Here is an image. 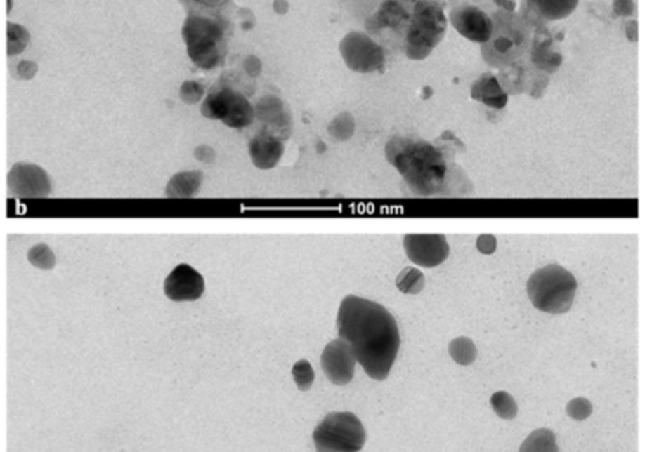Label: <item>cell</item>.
Masks as SVG:
<instances>
[{"mask_svg": "<svg viewBox=\"0 0 671 452\" xmlns=\"http://www.w3.org/2000/svg\"><path fill=\"white\" fill-rule=\"evenodd\" d=\"M519 452H559L556 437L549 429L535 430L522 443Z\"/></svg>", "mask_w": 671, "mask_h": 452, "instance_id": "44dd1931", "label": "cell"}, {"mask_svg": "<svg viewBox=\"0 0 671 452\" xmlns=\"http://www.w3.org/2000/svg\"><path fill=\"white\" fill-rule=\"evenodd\" d=\"M205 118L221 121L230 128H245L254 121V106L240 91L237 73L226 72L212 86L202 105Z\"/></svg>", "mask_w": 671, "mask_h": 452, "instance_id": "52a82bcc", "label": "cell"}, {"mask_svg": "<svg viewBox=\"0 0 671 452\" xmlns=\"http://www.w3.org/2000/svg\"><path fill=\"white\" fill-rule=\"evenodd\" d=\"M493 34L481 44L482 56L490 67L503 69L519 61L531 46V19L515 12L495 10L491 15Z\"/></svg>", "mask_w": 671, "mask_h": 452, "instance_id": "5b68a950", "label": "cell"}, {"mask_svg": "<svg viewBox=\"0 0 671 452\" xmlns=\"http://www.w3.org/2000/svg\"><path fill=\"white\" fill-rule=\"evenodd\" d=\"M579 0H528V7L534 15L547 22L566 19L576 10Z\"/></svg>", "mask_w": 671, "mask_h": 452, "instance_id": "ffe728a7", "label": "cell"}, {"mask_svg": "<svg viewBox=\"0 0 671 452\" xmlns=\"http://www.w3.org/2000/svg\"><path fill=\"white\" fill-rule=\"evenodd\" d=\"M10 32H8V51H10V55H18L24 49V46H27L28 43V34L25 32L23 27L20 25H11L10 24Z\"/></svg>", "mask_w": 671, "mask_h": 452, "instance_id": "f1b7e54d", "label": "cell"}, {"mask_svg": "<svg viewBox=\"0 0 671 452\" xmlns=\"http://www.w3.org/2000/svg\"><path fill=\"white\" fill-rule=\"evenodd\" d=\"M27 260L40 270H52L56 266V255L46 244H37L28 250Z\"/></svg>", "mask_w": 671, "mask_h": 452, "instance_id": "d4e9b609", "label": "cell"}, {"mask_svg": "<svg viewBox=\"0 0 671 452\" xmlns=\"http://www.w3.org/2000/svg\"><path fill=\"white\" fill-rule=\"evenodd\" d=\"M592 411H593V407H592L591 402L584 397L573 398V399L569 401L568 405H567V414L571 418L575 419L578 422L589 418Z\"/></svg>", "mask_w": 671, "mask_h": 452, "instance_id": "83f0119b", "label": "cell"}, {"mask_svg": "<svg viewBox=\"0 0 671 452\" xmlns=\"http://www.w3.org/2000/svg\"><path fill=\"white\" fill-rule=\"evenodd\" d=\"M229 20L220 11H190L183 27L188 56L197 68L220 67L228 51Z\"/></svg>", "mask_w": 671, "mask_h": 452, "instance_id": "277c9868", "label": "cell"}, {"mask_svg": "<svg viewBox=\"0 0 671 452\" xmlns=\"http://www.w3.org/2000/svg\"><path fill=\"white\" fill-rule=\"evenodd\" d=\"M441 0H384L367 20V31L410 60L431 55L446 34Z\"/></svg>", "mask_w": 671, "mask_h": 452, "instance_id": "7a4b0ae2", "label": "cell"}, {"mask_svg": "<svg viewBox=\"0 0 671 452\" xmlns=\"http://www.w3.org/2000/svg\"><path fill=\"white\" fill-rule=\"evenodd\" d=\"M263 125V130L282 140L292 134V115L284 102L275 95H265L254 106V119Z\"/></svg>", "mask_w": 671, "mask_h": 452, "instance_id": "5bb4252c", "label": "cell"}, {"mask_svg": "<svg viewBox=\"0 0 671 452\" xmlns=\"http://www.w3.org/2000/svg\"><path fill=\"white\" fill-rule=\"evenodd\" d=\"M329 134L332 139L338 142H347L351 139L355 131V122H353V115L348 113H343L338 115L335 119L331 121L329 125Z\"/></svg>", "mask_w": 671, "mask_h": 452, "instance_id": "484cf974", "label": "cell"}, {"mask_svg": "<svg viewBox=\"0 0 671 452\" xmlns=\"http://www.w3.org/2000/svg\"><path fill=\"white\" fill-rule=\"evenodd\" d=\"M554 37L547 29L538 28L531 40V56L530 61L533 67L547 74H552L558 70L563 62L561 55L554 51Z\"/></svg>", "mask_w": 671, "mask_h": 452, "instance_id": "2e32d148", "label": "cell"}, {"mask_svg": "<svg viewBox=\"0 0 671 452\" xmlns=\"http://www.w3.org/2000/svg\"><path fill=\"white\" fill-rule=\"evenodd\" d=\"M252 163L260 170H272L284 155V140L266 130H260L249 142Z\"/></svg>", "mask_w": 671, "mask_h": 452, "instance_id": "9a60e30c", "label": "cell"}, {"mask_svg": "<svg viewBox=\"0 0 671 452\" xmlns=\"http://www.w3.org/2000/svg\"><path fill=\"white\" fill-rule=\"evenodd\" d=\"M477 249L479 253L490 255L497 250V238L491 234H482L477 239Z\"/></svg>", "mask_w": 671, "mask_h": 452, "instance_id": "1f68e13d", "label": "cell"}, {"mask_svg": "<svg viewBox=\"0 0 671 452\" xmlns=\"http://www.w3.org/2000/svg\"><path fill=\"white\" fill-rule=\"evenodd\" d=\"M403 245L408 258L426 269L443 265L450 253L444 234H407Z\"/></svg>", "mask_w": 671, "mask_h": 452, "instance_id": "30bf717a", "label": "cell"}, {"mask_svg": "<svg viewBox=\"0 0 671 452\" xmlns=\"http://www.w3.org/2000/svg\"><path fill=\"white\" fill-rule=\"evenodd\" d=\"M471 98L474 101L482 102L488 107L502 110L509 102V95L502 89L497 76L491 73H485L473 84Z\"/></svg>", "mask_w": 671, "mask_h": 452, "instance_id": "e0dca14e", "label": "cell"}, {"mask_svg": "<svg viewBox=\"0 0 671 452\" xmlns=\"http://www.w3.org/2000/svg\"><path fill=\"white\" fill-rule=\"evenodd\" d=\"M500 10L507 12H515L516 0H493Z\"/></svg>", "mask_w": 671, "mask_h": 452, "instance_id": "d590c367", "label": "cell"}, {"mask_svg": "<svg viewBox=\"0 0 671 452\" xmlns=\"http://www.w3.org/2000/svg\"><path fill=\"white\" fill-rule=\"evenodd\" d=\"M613 10L620 16H630L634 13V1L633 0H615Z\"/></svg>", "mask_w": 671, "mask_h": 452, "instance_id": "836d02e7", "label": "cell"}, {"mask_svg": "<svg viewBox=\"0 0 671 452\" xmlns=\"http://www.w3.org/2000/svg\"><path fill=\"white\" fill-rule=\"evenodd\" d=\"M638 25L636 20H630L626 23V37L632 41V43H636L638 39L637 34Z\"/></svg>", "mask_w": 671, "mask_h": 452, "instance_id": "e575fe53", "label": "cell"}, {"mask_svg": "<svg viewBox=\"0 0 671 452\" xmlns=\"http://www.w3.org/2000/svg\"><path fill=\"white\" fill-rule=\"evenodd\" d=\"M195 158L197 159L199 161L202 163H205V164H209V163H214L215 159H216V152L215 149L207 145H200L197 147L195 148L194 151Z\"/></svg>", "mask_w": 671, "mask_h": 452, "instance_id": "d6a6232c", "label": "cell"}, {"mask_svg": "<svg viewBox=\"0 0 671 452\" xmlns=\"http://www.w3.org/2000/svg\"><path fill=\"white\" fill-rule=\"evenodd\" d=\"M535 70L536 69L531 70L522 60H519L512 65L501 69V73L497 76V79L507 95H516L528 91Z\"/></svg>", "mask_w": 671, "mask_h": 452, "instance_id": "ac0fdd59", "label": "cell"}, {"mask_svg": "<svg viewBox=\"0 0 671 452\" xmlns=\"http://www.w3.org/2000/svg\"><path fill=\"white\" fill-rule=\"evenodd\" d=\"M450 22L458 34L473 43L485 44L493 34V19L489 12L470 0H464L452 8Z\"/></svg>", "mask_w": 671, "mask_h": 452, "instance_id": "9c48e42d", "label": "cell"}, {"mask_svg": "<svg viewBox=\"0 0 671 452\" xmlns=\"http://www.w3.org/2000/svg\"><path fill=\"white\" fill-rule=\"evenodd\" d=\"M396 286L403 294H420L425 287V275L419 269L405 267L398 274Z\"/></svg>", "mask_w": 671, "mask_h": 452, "instance_id": "603a6c76", "label": "cell"}, {"mask_svg": "<svg viewBox=\"0 0 671 452\" xmlns=\"http://www.w3.org/2000/svg\"><path fill=\"white\" fill-rule=\"evenodd\" d=\"M355 365L356 360L353 352L343 340H332L322 352L320 366L332 384H350L355 374Z\"/></svg>", "mask_w": 671, "mask_h": 452, "instance_id": "4fadbf2b", "label": "cell"}, {"mask_svg": "<svg viewBox=\"0 0 671 452\" xmlns=\"http://www.w3.org/2000/svg\"><path fill=\"white\" fill-rule=\"evenodd\" d=\"M490 405L494 413L504 420H512L518 414V405L512 394L507 392H497L490 398Z\"/></svg>", "mask_w": 671, "mask_h": 452, "instance_id": "cb8c5ba5", "label": "cell"}, {"mask_svg": "<svg viewBox=\"0 0 671 452\" xmlns=\"http://www.w3.org/2000/svg\"><path fill=\"white\" fill-rule=\"evenodd\" d=\"M576 291V278L559 265H548L538 269L527 282V294L535 308L552 315L569 311Z\"/></svg>", "mask_w": 671, "mask_h": 452, "instance_id": "8992f818", "label": "cell"}, {"mask_svg": "<svg viewBox=\"0 0 671 452\" xmlns=\"http://www.w3.org/2000/svg\"><path fill=\"white\" fill-rule=\"evenodd\" d=\"M204 86L195 81L184 82L181 88V98L187 105H195L204 95Z\"/></svg>", "mask_w": 671, "mask_h": 452, "instance_id": "f546056e", "label": "cell"}, {"mask_svg": "<svg viewBox=\"0 0 671 452\" xmlns=\"http://www.w3.org/2000/svg\"><path fill=\"white\" fill-rule=\"evenodd\" d=\"M7 182L10 192L23 199L46 197L52 190L46 171L31 163H18L12 166Z\"/></svg>", "mask_w": 671, "mask_h": 452, "instance_id": "8fae6325", "label": "cell"}, {"mask_svg": "<svg viewBox=\"0 0 671 452\" xmlns=\"http://www.w3.org/2000/svg\"><path fill=\"white\" fill-rule=\"evenodd\" d=\"M386 158L417 196L446 194L457 166L455 158L431 142L396 136L386 146Z\"/></svg>", "mask_w": 671, "mask_h": 452, "instance_id": "3957f363", "label": "cell"}, {"mask_svg": "<svg viewBox=\"0 0 671 452\" xmlns=\"http://www.w3.org/2000/svg\"><path fill=\"white\" fill-rule=\"evenodd\" d=\"M337 327L339 339L353 352L368 377L386 380L400 350V332L393 315L376 302L348 295L341 302Z\"/></svg>", "mask_w": 671, "mask_h": 452, "instance_id": "6da1fadb", "label": "cell"}, {"mask_svg": "<svg viewBox=\"0 0 671 452\" xmlns=\"http://www.w3.org/2000/svg\"><path fill=\"white\" fill-rule=\"evenodd\" d=\"M163 290L172 302H194L204 294V278L193 266L181 263L164 279Z\"/></svg>", "mask_w": 671, "mask_h": 452, "instance_id": "7c38bea8", "label": "cell"}, {"mask_svg": "<svg viewBox=\"0 0 671 452\" xmlns=\"http://www.w3.org/2000/svg\"><path fill=\"white\" fill-rule=\"evenodd\" d=\"M556 37H558V40H561V39H563V37H564V34H561V32H560V34H558V36H556Z\"/></svg>", "mask_w": 671, "mask_h": 452, "instance_id": "8d00e7d4", "label": "cell"}, {"mask_svg": "<svg viewBox=\"0 0 671 452\" xmlns=\"http://www.w3.org/2000/svg\"><path fill=\"white\" fill-rule=\"evenodd\" d=\"M190 11H220L228 0H182Z\"/></svg>", "mask_w": 671, "mask_h": 452, "instance_id": "4dcf8cb0", "label": "cell"}, {"mask_svg": "<svg viewBox=\"0 0 671 452\" xmlns=\"http://www.w3.org/2000/svg\"><path fill=\"white\" fill-rule=\"evenodd\" d=\"M449 354L458 365L467 366L477 360V347L469 338H457L449 344Z\"/></svg>", "mask_w": 671, "mask_h": 452, "instance_id": "7402d4cb", "label": "cell"}, {"mask_svg": "<svg viewBox=\"0 0 671 452\" xmlns=\"http://www.w3.org/2000/svg\"><path fill=\"white\" fill-rule=\"evenodd\" d=\"M365 439L363 423L350 411L327 414L313 432L317 452H359Z\"/></svg>", "mask_w": 671, "mask_h": 452, "instance_id": "ba28073f", "label": "cell"}, {"mask_svg": "<svg viewBox=\"0 0 671 452\" xmlns=\"http://www.w3.org/2000/svg\"><path fill=\"white\" fill-rule=\"evenodd\" d=\"M292 374H293L297 387L301 392H308L313 383H314V380H315L314 369H313L311 364L308 360L297 361L293 366V369H292Z\"/></svg>", "mask_w": 671, "mask_h": 452, "instance_id": "4316f807", "label": "cell"}, {"mask_svg": "<svg viewBox=\"0 0 671 452\" xmlns=\"http://www.w3.org/2000/svg\"><path fill=\"white\" fill-rule=\"evenodd\" d=\"M202 182V171H183L174 175L169 180L166 196L170 199H191L200 191Z\"/></svg>", "mask_w": 671, "mask_h": 452, "instance_id": "d6986e66", "label": "cell"}]
</instances>
